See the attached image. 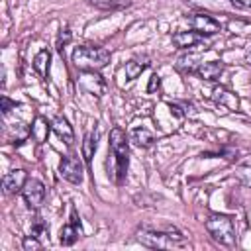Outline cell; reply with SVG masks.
<instances>
[{
	"instance_id": "cell-1",
	"label": "cell",
	"mask_w": 251,
	"mask_h": 251,
	"mask_svg": "<svg viewBox=\"0 0 251 251\" xmlns=\"http://www.w3.org/2000/svg\"><path fill=\"white\" fill-rule=\"evenodd\" d=\"M110 155L114 157V169L108 175H112L116 184H124L129 167V147L126 131L120 127H114L110 131Z\"/></svg>"
},
{
	"instance_id": "cell-2",
	"label": "cell",
	"mask_w": 251,
	"mask_h": 251,
	"mask_svg": "<svg viewBox=\"0 0 251 251\" xmlns=\"http://www.w3.org/2000/svg\"><path fill=\"white\" fill-rule=\"evenodd\" d=\"M137 241L145 247H151V249H173V247H184L186 245L184 237L175 227H167L165 231L141 227V229H137Z\"/></svg>"
},
{
	"instance_id": "cell-3",
	"label": "cell",
	"mask_w": 251,
	"mask_h": 251,
	"mask_svg": "<svg viewBox=\"0 0 251 251\" xmlns=\"http://www.w3.org/2000/svg\"><path fill=\"white\" fill-rule=\"evenodd\" d=\"M73 63L78 71H100L110 63V51L98 45H78L73 51Z\"/></svg>"
},
{
	"instance_id": "cell-4",
	"label": "cell",
	"mask_w": 251,
	"mask_h": 251,
	"mask_svg": "<svg viewBox=\"0 0 251 251\" xmlns=\"http://www.w3.org/2000/svg\"><path fill=\"white\" fill-rule=\"evenodd\" d=\"M204 227H206V231L210 233V237L216 243H220L224 247H235V241H237L235 224H233V220L229 216H226V214H210L206 218V222H204Z\"/></svg>"
},
{
	"instance_id": "cell-5",
	"label": "cell",
	"mask_w": 251,
	"mask_h": 251,
	"mask_svg": "<svg viewBox=\"0 0 251 251\" xmlns=\"http://www.w3.org/2000/svg\"><path fill=\"white\" fill-rule=\"evenodd\" d=\"M22 196L29 210H37L45 200V184L39 178H27L22 188Z\"/></svg>"
},
{
	"instance_id": "cell-6",
	"label": "cell",
	"mask_w": 251,
	"mask_h": 251,
	"mask_svg": "<svg viewBox=\"0 0 251 251\" xmlns=\"http://www.w3.org/2000/svg\"><path fill=\"white\" fill-rule=\"evenodd\" d=\"M59 173L65 180L73 182V184H80L82 182V163L76 155H67L61 159L59 163Z\"/></svg>"
},
{
	"instance_id": "cell-7",
	"label": "cell",
	"mask_w": 251,
	"mask_h": 251,
	"mask_svg": "<svg viewBox=\"0 0 251 251\" xmlns=\"http://www.w3.org/2000/svg\"><path fill=\"white\" fill-rule=\"evenodd\" d=\"M78 82L84 90H88L94 96H102L106 92V80L98 75V71H80Z\"/></svg>"
},
{
	"instance_id": "cell-8",
	"label": "cell",
	"mask_w": 251,
	"mask_h": 251,
	"mask_svg": "<svg viewBox=\"0 0 251 251\" xmlns=\"http://www.w3.org/2000/svg\"><path fill=\"white\" fill-rule=\"evenodd\" d=\"M190 25H192V29L198 31L200 35H214V33H218V31L222 29L220 22L214 20L212 16H208V14H194V16L190 18Z\"/></svg>"
},
{
	"instance_id": "cell-9",
	"label": "cell",
	"mask_w": 251,
	"mask_h": 251,
	"mask_svg": "<svg viewBox=\"0 0 251 251\" xmlns=\"http://www.w3.org/2000/svg\"><path fill=\"white\" fill-rule=\"evenodd\" d=\"M25 180H27V173H25L24 169H14V171H10L8 175L2 176V190H4L6 194L22 192Z\"/></svg>"
},
{
	"instance_id": "cell-10",
	"label": "cell",
	"mask_w": 251,
	"mask_h": 251,
	"mask_svg": "<svg viewBox=\"0 0 251 251\" xmlns=\"http://www.w3.org/2000/svg\"><path fill=\"white\" fill-rule=\"evenodd\" d=\"M212 100H214L216 104L227 108V110H235V112L239 110V98H237V94L231 92L229 88L222 86V84L212 88Z\"/></svg>"
},
{
	"instance_id": "cell-11",
	"label": "cell",
	"mask_w": 251,
	"mask_h": 251,
	"mask_svg": "<svg viewBox=\"0 0 251 251\" xmlns=\"http://www.w3.org/2000/svg\"><path fill=\"white\" fill-rule=\"evenodd\" d=\"M78 235H80V222H78V218H76V212L73 210V212H71V222L61 227L59 241H61V245H67V247H69V245H73V243L78 239Z\"/></svg>"
},
{
	"instance_id": "cell-12",
	"label": "cell",
	"mask_w": 251,
	"mask_h": 251,
	"mask_svg": "<svg viewBox=\"0 0 251 251\" xmlns=\"http://www.w3.org/2000/svg\"><path fill=\"white\" fill-rule=\"evenodd\" d=\"M51 127H53V131H55V135H57L59 139H63L67 145H73V141H75V131H73V127L69 126V122H67L65 116H55L53 122H51Z\"/></svg>"
},
{
	"instance_id": "cell-13",
	"label": "cell",
	"mask_w": 251,
	"mask_h": 251,
	"mask_svg": "<svg viewBox=\"0 0 251 251\" xmlns=\"http://www.w3.org/2000/svg\"><path fill=\"white\" fill-rule=\"evenodd\" d=\"M224 73V63L222 61H208V63H200L196 69V75L204 80H218Z\"/></svg>"
},
{
	"instance_id": "cell-14",
	"label": "cell",
	"mask_w": 251,
	"mask_h": 251,
	"mask_svg": "<svg viewBox=\"0 0 251 251\" xmlns=\"http://www.w3.org/2000/svg\"><path fill=\"white\" fill-rule=\"evenodd\" d=\"M202 37L204 35H200L198 31H176L175 35H173V43H175V47H178V49H188V47H194L196 43H200L202 41Z\"/></svg>"
},
{
	"instance_id": "cell-15",
	"label": "cell",
	"mask_w": 251,
	"mask_h": 251,
	"mask_svg": "<svg viewBox=\"0 0 251 251\" xmlns=\"http://www.w3.org/2000/svg\"><path fill=\"white\" fill-rule=\"evenodd\" d=\"M51 124L43 118V116H37L35 120H33V124H31V137L37 141V143H45L47 141V137H49V133H51Z\"/></svg>"
},
{
	"instance_id": "cell-16",
	"label": "cell",
	"mask_w": 251,
	"mask_h": 251,
	"mask_svg": "<svg viewBox=\"0 0 251 251\" xmlns=\"http://www.w3.org/2000/svg\"><path fill=\"white\" fill-rule=\"evenodd\" d=\"M49 63H51V53L47 49H41L35 57H33V69L39 76H47L49 75Z\"/></svg>"
},
{
	"instance_id": "cell-17",
	"label": "cell",
	"mask_w": 251,
	"mask_h": 251,
	"mask_svg": "<svg viewBox=\"0 0 251 251\" xmlns=\"http://www.w3.org/2000/svg\"><path fill=\"white\" fill-rule=\"evenodd\" d=\"M129 139L139 147H149L153 143V133L147 127H133Z\"/></svg>"
},
{
	"instance_id": "cell-18",
	"label": "cell",
	"mask_w": 251,
	"mask_h": 251,
	"mask_svg": "<svg viewBox=\"0 0 251 251\" xmlns=\"http://www.w3.org/2000/svg\"><path fill=\"white\" fill-rule=\"evenodd\" d=\"M94 151H96V135L86 133V135H84V141H82V157H84L86 163H90Z\"/></svg>"
},
{
	"instance_id": "cell-19",
	"label": "cell",
	"mask_w": 251,
	"mask_h": 251,
	"mask_svg": "<svg viewBox=\"0 0 251 251\" xmlns=\"http://www.w3.org/2000/svg\"><path fill=\"white\" fill-rule=\"evenodd\" d=\"M88 2L100 10H118V8H124L129 4L127 0H88Z\"/></svg>"
},
{
	"instance_id": "cell-20",
	"label": "cell",
	"mask_w": 251,
	"mask_h": 251,
	"mask_svg": "<svg viewBox=\"0 0 251 251\" xmlns=\"http://www.w3.org/2000/svg\"><path fill=\"white\" fill-rule=\"evenodd\" d=\"M143 69H145V63H139V61L131 59V61L126 63V76H127L129 80H135V78L143 73Z\"/></svg>"
},
{
	"instance_id": "cell-21",
	"label": "cell",
	"mask_w": 251,
	"mask_h": 251,
	"mask_svg": "<svg viewBox=\"0 0 251 251\" xmlns=\"http://www.w3.org/2000/svg\"><path fill=\"white\" fill-rule=\"evenodd\" d=\"M194 61H196V57H192V55H188V57H180L178 63H176V69L182 71V73H196L198 67L194 65Z\"/></svg>"
},
{
	"instance_id": "cell-22",
	"label": "cell",
	"mask_w": 251,
	"mask_h": 251,
	"mask_svg": "<svg viewBox=\"0 0 251 251\" xmlns=\"http://www.w3.org/2000/svg\"><path fill=\"white\" fill-rule=\"evenodd\" d=\"M31 235H35V237H41V235H47L49 233V226L43 222V218H35L33 220V224H31V231H29Z\"/></svg>"
},
{
	"instance_id": "cell-23",
	"label": "cell",
	"mask_w": 251,
	"mask_h": 251,
	"mask_svg": "<svg viewBox=\"0 0 251 251\" xmlns=\"http://www.w3.org/2000/svg\"><path fill=\"white\" fill-rule=\"evenodd\" d=\"M22 247H24V251H39L43 245H41V241H39V237H35V235H25L24 239H22Z\"/></svg>"
},
{
	"instance_id": "cell-24",
	"label": "cell",
	"mask_w": 251,
	"mask_h": 251,
	"mask_svg": "<svg viewBox=\"0 0 251 251\" xmlns=\"http://www.w3.org/2000/svg\"><path fill=\"white\" fill-rule=\"evenodd\" d=\"M71 37H73V35H71V29H69V27H63V29L59 31V37H57V49H59L61 53H63L65 45L71 41Z\"/></svg>"
},
{
	"instance_id": "cell-25",
	"label": "cell",
	"mask_w": 251,
	"mask_h": 251,
	"mask_svg": "<svg viewBox=\"0 0 251 251\" xmlns=\"http://www.w3.org/2000/svg\"><path fill=\"white\" fill-rule=\"evenodd\" d=\"M0 104H2V114H4V116H8V114L16 108V102H12L8 96H2V98H0Z\"/></svg>"
},
{
	"instance_id": "cell-26",
	"label": "cell",
	"mask_w": 251,
	"mask_h": 251,
	"mask_svg": "<svg viewBox=\"0 0 251 251\" xmlns=\"http://www.w3.org/2000/svg\"><path fill=\"white\" fill-rule=\"evenodd\" d=\"M159 86H161V76L159 75H151L149 84H147V92H155Z\"/></svg>"
},
{
	"instance_id": "cell-27",
	"label": "cell",
	"mask_w": 251,
	"mask_h": 251,
	"mask_svg": "<svg viewBox=\"0 0 251 251\" xmlns=\"http://www.w3.org/2000/svg\"><path fill=\"white\" fill-rule=\"evenodd\" d=\"M169 108H171V110H173V112H175V114H176V116H178V118H180V116H182V114H184V112H180V108H178V106H176V104H169Z\"/></svg>"
},
{
	"instance_id": "cell-28",
	"label": "cell",
	"mask_w": 251,
	"mask_h": 251,
	"mask_svg": "<svg viewBox=\"0 0 251 251\" xmlns=\"http://www.w3.org/2000/svg\"><path fill=\"white\" fill-rule=\"evenodd\" d=\"M245 61H247V63H249V65H251V51H249V53H247V57H245Z\"/></svg>"
}]
</instances>
